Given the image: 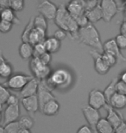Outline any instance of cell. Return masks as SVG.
I'll return each mask as SVG.
<instances>
[{
	"label": "cell",
	"instance_id": "cell-1",
	"mask_svg": "<svg viewBox=\"0 0 126 133\" xmlns=\"http://www.w3.org/2000/svg\"><path fill=\"white\" fill-rule=\"evenodd\" d=\"M54 22L60 30L66 31L72 38L77 40L79 27L74 17L67 10L66 4H61L58 6L57 14Z\"/></svg>",
	"mask_w": 126,
	"mask_h": 133
},
{
	"label": "cell",
	"instance_id": "cell-2",
	"mask_svg": "<svg viewBox=\"0 0 126 133\" xmlns=\"http://www.w3.org/2000/svg\"><path fill=\"white\" fill-rule=\"evenodd\" d=\"M77 40L80 43L94 49L96 51H103V44L101 42L100 32L92 23H89L85 27L79 28Z\"/></svg>",
	"mask_w": 126,
	"mask_h": 133
},
{
	"label": "cell",
	"instance_id": "cell-3",
	"mask_svg": "<svg viewBox=\"0 0 126 133\" xmlns=\"http://www.w3.org/2000/svg\"><path fill=\"white\" fill-rule=\"evenodd\" d=\"M45 82L52 91L55 89L63 90L70 87L73 82V75L68 69L57 68L55 71H52Z\"/></svg>",
	"mask_w": 126,
	"mask_h": 133
},
{
	"label": "cell",
	"instance_id": "cell-4",
	"mask_svg": "<svg viewBox=\"0 0 126 133\" xmlns=\"http://www.w3.org/2000/svg\"><path fill=\"white\" fill-rule=\"evenodd\" d=\"M66 8L69 14L76 21L79 28L85 27L90 23L88 22L87 16H85V1H83V0H73V1L68 2L66 4Z\"/></svg>",
	"mask_w": 126,
	"mask_h": 133
},
{
	"label": "cell",
	"instance_id": "cell-5",
	"mask_svg": "<svg viewBox=\"0 0 126 133\" xmlns=\"http://www.w3.org/2000/svg\"><path fill=\"white\" fill-rule=\"evenodd\" d=\"M29 69H30L34 78L38 81H46L52 73L49 65L44 64L37 57H33L29 61Z\"/></svg>",
	"mask_w": 126,
	"mask_h": 133
},
{
	"label": "cell",
	"instance_id": "cell-6",
	"mask_svg": "<svg viewBox=\"0 0 126 133\" xmlns=\"http://www.w3.org/2000/svg\"><path fill=\"white\" fill-rule=\"evenodd\" d=\"M32 78L33 76L26 75L23 74H15L7 79L5 86L8 89L20 92Z\"/></svg>",
	"mask_w": 126,
	"mask_h": 133
},
{
	"label": "cell",
	"instance_id": "cell-7",
	"mask_svg": "<svg viewBox=\"0 0 126 133\" xmlns=\"http://www.w3.org/2000/svg\"><path fill=\"white\" fill-rule=\"evenodd\" d=\"M100 7L103 15V20L106 23L111 22L119 10L117 2L113 0H102L100 1Z\"/></svg>",
	"mask_w": 126,
	"mask_h": 133
},
{
	"label": "cell",
	"instance_id": "cell-8",
	"mask_svg": "<svg viewBox=\"0 0 126 133\" xmlns=\"http://www.w3.org/2000/svg\"><path fill=\"white\" fill-rule=\"evenodd\" d=\"M58 7L53 2L49 0H42L39 3L37 10L39 14L44 17L47 20H55L57 14Z\"/></svg>",
	"mask_w": 126,
	"mask_h": 133
},
{
	"label": "cell",
	"instance_id": "cell-9",
	"mask_svg": "<svg viewBox=\"0 0 126 133\" xmlns=\"http://www.w3.org/2000/svg\"><path fill=\"white\" fill-rule=\"evenodd\" d=\"M107 103L105 96L104 92L100 89H92L91 90L88 95V105L92 106V108L100 110V109L104 107Z\"/></svg>",
	"mask_w": 126,
	"mask_h": 133
},
{
	"label": "cell",
	"instance_id": "cell-10",
	"mask_svg": "<svg viewBox=\"0 0 126 133\" xmlns=\"http://www.w3.org/2000/svg\"><path fill=\"white\" fill-rule=\"evenodd\" d=\"M37 97H38L39 104H40V111L46 103L52 99H55V95L52 94V90L47 86L45 81H40L38 92H37Z\"/></svg>",
	"mask_w": 126,
	"mask_h": 133
},
{
	"label": "cell",
	"instance_id": "cell-11",
	"mask_svg": "<svg viewBox=\"0 0 126 133\" xmlns=\"http://www.w3.org/2000/svg\"><path fill=\"white\" fill-rule=\"evenodd\" d=\"M82 113L84 115V118H85V120L89 124V126H91L92 128L96 127V124H98V122L100 120L101 116L100 113V111L97 109L92 108L90 105H85L83 106L82 109Z\"/></svg>",
	"mask_w": 126,
	"mask_h": 133
},
{
	"label": "cell",
	"instance_id": "cell-12",
	"mask_svg": "<svg viewBox=\"0 0 126 133\" xmlns=\"http://www.w3.org/2000/svg\"><path fill=\"white\" fill-rule=\"evenodd\" d=\"M103 52L114 55L119 62H126V57L121 53V49L117 46L115 38L109 39L103 44Z\"/></svg>",
	"mask_w": 126,
	"mask_h": 133
},
{
	"label": "cell",
	"instance_id": "cell-13",
	"mask_svg": "<svg viewBox=\"0 0 126 133\" xmlns=\"http://www.w3.org/2000/svg\"><path fill=\"white\" fill-rule=\"evenodd\" d=\"M90 54L93 59V64H94V69L98 74L104 75L106 74L110 70V68L105 64L102 58V54L100 52L96 51V50H91Z\"/></svg>",
	"mask_w": 126,
	"mask_h": 133
},
{
	"label": "cell",
	"instance_id": "cell-14",
	"mask_svg": "<svg viewBox=\"0 0 126 133\" xmlns=\"http://www.w3.org/2000/svg\"><path fill=\"white\" fill-rule=\"evenodd\" d=\"M20 118V106L17 105H6L4 112V124L17 122Z\"/></svg>",
	"mask_w": 126,
	"mask_h": 133
},
{
	"label": "cell",
	"instance_id": "cell-15",
	"mask_svg": "<svg viewBox=\"0 0 126 133\" xmlns=\"http://www.w3.org/2000/svg\"><path fill=\"white\" fill-rule=\"evenodd\" d=\"M104 108H105V110L107 111V115L105 118L108 120L109 123L113 126V128L115 130L117 128H118L122 124L123 122L124 121L123 116L109 105H106L104 106Z\"/></svg>",
	"mask_w": 126,
	"mask_h": 133
},
{
	"label": "cell",
	"instance_id": "cell-16",
	"mask_svg": "<svg viewBox=\"0 0 126 133\" xmlns=\"http://www.w3.org/2000/svg\"><path fill=\"white\" fill-rule=\"evenodd\" d=\"M39 85H40V81L33 77L27 83L26 86L22 89V91H20L19 92L20 98L21 99H23V98L37 95V92H38V89H39Z\"/></svg>",
	"mask_w": 126,
	"mask_h": 133
},
{
	"label": "cell",
	"instance_id": "cell-17",
	"mask_svg": "<svg viewBox=\"0 0 126 133\" xmlns=\"http://www.w3.org/2000/svg\"><path fill=\"white\" fill-rule=\"evenodd\" d=\"M14 73V68L11 63L8 62L3 52L0 50V78L9 79L10 76L13 75Z\"/></svg>",
	"mask_w": 126,
	"mask_h": 133
},
{
	"label": "cell",
	"instance_id": "cell-18",
	"mask_svg": "<svg viewBox=\"0 0 126 133\" xmlns=\"http://www.w3.org/2000/svg\"><path fill=\"white\" fill-rule=\"evenodd\" d=\"M21 103H22L23 108H24L28 112L34 114L40 110V104H39L37 95H34V96L21 99Z\"/></svg>",
	"mask_w": 126,
	"mask_h": 133
},
{
	"label": "cell",
	"instance_id": "cell-19",
	"mask_svg": "<svg viewBox=\"0 0 126 133\" xmlns=\"http://www.w3.org/2000/svg\"><path fill=\"white\" fill-rule=\"evenodd\" d=\"M47 39V31L41 30V29L34 28L32 32L29 36V42L31 45L35 46L36 44L41 43V42H44Z\"/></svg>",
	"mask_w": 126,
	"mask_h": 133
},
{
	"label": "cell",
	"instance_id": "cell-20",
	"mask_svg": "<svg viewBox=\"0 0 126 133\" xmlns=\"http://www.w3.org/2000/svg\"><path fill=\"white\" fill-rule=\"evenodd\" d=\"M61 109V105L56 99H52L44 105L41 111L46 116H55Z\"/></svg>",
	"mask_w": 126,
	"mask_h": 133
},
{
	"label": "cell",
	"instance_id": "cell-21",
	"mask_svg": "<svg viewBox=\"0 0 126 133\" xmlns=\"http://www.w3.org/2000/svg\"><path fill=\"white\" fill-rule=\"evenodd\" d=\"M0 20L10 22L13 24H18L20 23L19 18L16 15V12L13 11L10 8H5L0 10Z\"/></svg>",
	"mask_w": 126,
	"mask_h": 133
},
{
	"label": "cell",
	"instance_id": "cell-22",
	"mask_svg": "<svg viewBox=\"0 0 126 133\" xmlns=\"http://www.w3.org/2000/svg\"><path fill=\"white\" fill-rule=\"evenodd\" d=\"M115 110H121L126 107V96L125 95L120 94L118 92H116L113 96L111 97V100L108 104Z\"/></svg>",
	"mask_w": 126,
	"mask_h": 133
},
{
	"label": "cell",
	"instance_id": "cell-23",
	"mask_svg": "<svg viewBox=\"0 0 126 133\" xmlns=\"http://www.w3.org/2000/svg\"><path fill=\"white\" fill-rule=\"evenodd\" d=\"M20 57L23 60H29L33 58L34 55V46L29 42H22L18 49Z\"/></svg>",
	"mask_w": 126,
	"mask_h": 133
},
{
	"label": "cell",
	"instance_id": "cell-24",
	"mask_svg": "<svg viewBox=\"0 0 126 133\" xmlns=\"http://www.w3.org/2000/svg\"><path fill=\"white\" fill-rule=\"evenodd\" d=\"M85 16H87V18L88 19V22L92 23V24L98 22L101 19H103V15H102V10L100 7V2L98 5H97L95 8H93L92 10H88V11L85 12Z\"/></svg>",
	"mask_w": 126,
	"mask_h": 133
},
{
	"label": "cell",
	"instance_id": "cell-25",
	"mask_svg": "<svg viewBox=\"0 0 126 133\" xmlns=\"http://www.w3.org/2000/svg\"><path fill=\"white\" fill-rule=\"evenodd\" d=\"M46 50L49 54H54V53H57L61 48V42L58 41L54 36L48 37L46 41L44 42Z\"/></svg>",
	"mask_w": 126,
	"mask_h": 133
},
{
	"label": "cell",
	"instance_id": "cell-26",
	"mask_svg": "<svg viewBox=\"0 0 126 133\" xmlns=\"http://www.w3.org/2000/svg\"><path fill=\"white\" fill-rule=\"evenodd\" d=\"M98 133H115V129L106 118H100L95 127Z\"/></svg>",
	"mask_w": 126,
	"mask_h": 133
},
{
	"label": "cell",
	"instance_id": "cell-27",
	"mask_svg": "<svg viewBox=\"0 0 126 133\" xmlns=\"http://www.w3.org/2000/svg\"><path fill=\"white\" fill-rule=\"evenodd\" d=\"M117 81H118V79L117 78L112 79L111 81L108 84V86L104 88V92H103L108 104L110 102V100H111V97L117 92Z\"/></svg>",
	"mask_w": 126,
	"mask_h": 133
},
{
	"label": "cell",
	"instance_id": "cell-28",
	"mask_svg": "<svg viewBox=\"0 0 126 133\" xmlns=\"http://www.w3.org/2000/svg\"><path fill=\"white\" fill-rule=\"evenodd\" d=\"M34 17H32L29 18L28 23L26 24L24 30H23L22 36H21V40L23 42H29V36L32 32V30H34Z\"/></svg>",
	"mask_w": 126,
	"mask_h": 133
},
{
	"label": "cell",
	"instance_id": "cell-29",
	"mask_svg": "<svg viewBox=\"0 0 126 133\" xmlns=\"http://www.w3.org/2000/svg\"><path fill=\"white\" fill-rule=\"evenodd\" d=\"M18 124L21 128L23 129H28L30 130L32 127L34 126V119L31 118L30 116H22L20 117V118L18 119Z\"/></svg>",
	"mask_w": 126,
	"mask_h": 133
},
{
	"label": "cell",
	"instance_id": "cell-30",
	"mask_svg": "<svg viewBox=\"0 0 126 133\" xmlns=\"http://www.w3.org/2000/svg\"><path fill=\"white\" fill-rule=\"evenodd\" d=\"M34 27L48 31V20L42 15L38 14L34 17Z\"/></svg>",
	"mask_w": 126,
	"mask_h": 133
},
{
	"label": "cell",
	"instance_id": "cell-31",
	"mask_svg": "<svg viewBox=\"0 0 126 133\" xmlns=\"http://www.w3.org/2000/svg\"><path fill=\"white\" fill-rule=\"evenodd\" d=\"M102 58H103L104 62H105V64L108 66L110 68L116 65V63L117 62V59L114 55L108 54V53H105V52L102 53Z\"/></svg>",
	"mask_w": 126,
	"mask_h": 133
},
{
	"label": "cell",
	"instance_id": "cell-32",
	"mask_svg": "<svg viewBox=\"0 0 126 133\" xmlns=\"http://www.w3.org/2000/svg\"><path fill=\"white\" fill-rule=\"evenodd\" d=\"M9 8L15 12L21 11L24 8V1L23 0H10Z\"/></svg>",
	"mask_w": 126,
	"mask_h": 133
},
{
	"label": "cell",
	"instance_id": "cell-33",
	"mask_svg": "<svg viewBox=\"0 0 126 133\" xmlns=\"http://www.w3.org/2000/svg\"><path fill=\"white\" fill-rule=\"evenodd\" d=\"M4 133H19L21 127L18 124V122L8 124L4 125Z\"/></svg>",
	"mask_w": 126,
	"mask_h": 133
},
{
	"label": "cell",
	"instance_id": "cell-34",
	"mask_svg": "<svg viewBox=\"0 0 126 133\" xmlns=\"http://www.w3.org/2000/svg\"><path fill=\"white\" fill-rule=\"evenodd\" d=\"M47 52L46 50V47H45L44 42H41V43L36 44L34 46V55L33 57H40L41 55Z\"/></svg>",
	"mask_w": 126,
	"mask_h": 133
},
{
	"label": "cell",
	"instance_id": "cell-35",
	"mask_svg": "<svg viewBox=\"0 0 126 133\" xmlns=\"http://www.w3.org/2000/svg\"><path fill=\"white\" fill-rule=\"evenodd\" d=\"M10 95V92H9L7 87L0 84V102L2 104H5Z\"/></svg>",
	"mask_w": 126,
	"mask_h": 133
},
{
	"label": "cell",
	"instance_id": "cell-36",
	"mask_svg": "<svg viewBox=\"0 0 126 133\" xmlns=\"http://www.w3.org/2000/svg\"><path fill=\"white\" fill-rule=\"evenodd\" d=\"M13 23L10 22H6V21L0 20V33L6 34L9 33L13 28Z\"/></svg>",
	"mask_w": 126,
	"mask_h": 133
},
{
	"label": "cell",
	"instance_id": "cell-37",
	"mask_svg": "<svg viewBox=\"0 0 126 133\" xmlns=\"http://www.w3.org/2000/svg\"><path fill=\"white\" fill-rule=\"evenodd\" d=\"M115 41H116L117 46L120 49H126V36L122 34L117 35L115 38Z\"/></svg>",
	"mask_w": 126,
	"mask_h": 133
},
{
	"label": "cell",
	"instance_id": "cell-38",
	"mask_svg": "<svg viewBox=\"0 0 126 133\" xmlns=\"http://www.w3.org/2000/svg\"><path fill=\"white\" fill-rule=\"evenodd\" d=\"M19 102H20V99L17 95L10 94L5 104H6V105H19Z\"/></svg>",
	"mask_w": 126,
	"mask_h": 133
},
{
	"label": "cell",
	"instance_id": "cell-39",
	"mask_svg": "<svg viewBox=\"0 0 126 133\" xmlns=\"http://www.w3.org/2000/svg\"><path fill=\"white\" fill-rule=\"evenodd\" d=\"M67 36H68V33H67L66 31H64V30H60V29H59V30L55 31V33H54L53 36L55 37V39H57L58 41L61 42V41H63V40L66 38Z\"/></svg>",
	"mask_w": 126,
	"mask_h": 133
},
{
	"label": "cell",
	"instance_id": "cell-40",
	"mask_svg": "<svg viewBox=\"0 0 126 133\" xmlns=\"http://www.w3.org/2000/svg\"><path fill=\"white\" fill-rule=\"evenodd\" d=\"M117 92L126 96V83L119 81V79L117 83Z\"/></svg>",
	"mask_w": 126,
	"mask_h": 133
},
{
	"label": "cell",
	"instance_id": "cell-41",
	"mask_svg": "<svg viewBox=\"0 0 126 133\" xmlns=\"http://www.w3.org/2000/svg\"><path fill=\"white\" fill-rule=\"evenodd\" d=\"M100 2L97 1V0H92V1H85V12L88 11V10H92L93 8H95L97 5H98Z\"/></svg>",
	"mask_w": 126,
	"mask_h": 133
},
{
	"label": "cell",
	"instance_id": "cell-42",
	"mask_svg": "<svg viewBox=\"0 0 126 133\" xmlns=\"http://www.w3.org/2000/svg\"><path fill=\"white\" fill-rule=\"evenodd\" d=\"M40 60H41L42 62H43L44 64L46 65H49V63L51 62V60H52V55L49 53L46 52L45 54H43L42 55H41L40 57H38Z\"/></svg>",
	"mask_w": 126,
	"mask_h": 133
},
{
	"label": "cell",
	"instance_id": "cell-43",
	"mask_svg": "<svg viewBox=\"0 0 126 133\" xmlns=\"http://www.w3.org/2000/svg\"><path fill=\"white\" fill-rule=\"evenodd\" d=\"M77 133H93V129L89 125H82L78 129Z\"/></svg>",
	"mask_w": 126,
	"mask_h": 133
},
{
	"label": "cell",
	"instance_id": "cell-44",
	"mask_svg": "<svg viewBox=\"0 0 126 133\" xmlns=\"http://www.w3.org/2000/svg\"><path fill=\"white\" fill-rule=\"evenodd\" d=\"M115 133H126V125L124 124V121L123 122L122 124L118 128H117L115 130Z\"/></svg>",
	"mask_w": 126,
	"mask_h": 133
},
{
	"label": "cell",
	"instance_id": "cell-45",
	"mask_svg": "<svg viewBox=\"0 0 126 133\" xmlns=\"http://www.w3.org/2000/svg\"><path fill=\"white\" fill-rule=\"evenodd\" d=\"M120 34L126 36V20L123 21L120 25Z\"/></svg>",
	"mask_w": 126,
	"mask_h": 133
},
{
	"label": "cell",
	"instance_id": "cell-46",
	"mask_svg": "<svg viewBox=\"0 0 126 133\" xmlns=\"http://www.w3.org/2000/svg\"><path fill=\"white\" fill-rule=\"evenodd\" d=\"M119 81H121L123 82L126 83V70L123 71L119 75Z\"/></svg>",
	"mask_w": 126,
	"mask_h": 133
},
{
	"label": "cell",
	"instance_id": "cell-47",
	"mask_svg": "<svg viewBox=\"0 0 126 133\" xmlns=\"http://www.w3.org/2000/svg\"><path fill=\"white\" fill-rule=\"evenodd\" d=\"M19 133H31L30 130H28V129H23L21 128L20 130V132Z\"/></svg>",
	"mask_w": 126,
	"mask_h": 133
},
{
	"label": "cell",
	"instance_id": "cell-48",
	"mask_svg": "<svg viewBox=\"0 0 126 133\" xmlns=\"http://www.w3.org/2000/svg\"><path fill=\"white\" fill-rule=\"evenodd\" d=\"M3 109H4V104H2L1 102H0V112H2Z\"/></svg>",
	"mask_w": 126,
	"mask_h": 133
},
{
	"label": "cell",
	"instance_id": "cell-49",
	"mask_svg": "<svg viewBox=\"0 0 126 133\" xmlns=\"http://www.w3.org/2000/svg\"><path fill=\"white\" fill-rule=\"evenodd\" d=\"M0 133H4V128L0 125Z\"/></svg>",
	"mask_w": 126,
	"mask_h": 133
},
{
	"label": "cell",
	"instance_id": "cell-50",
	"mask_svg": "<svg viewBox=\"0 0 126 133\" xmlns=\"http://www.w3.org/2000/svg\"><path fill=\"white\" fill-rule=\"evenodd\" d=\"M2 118H3V116H2V112H0V122H1V120H2Z\"/></svg>",
	"mask_w": 126,
	"mask_h": 133
},
{
	"label": "cell",
	"instance_id": "cell-51",
	"mask_svg": "<svg viewBox=\"0 0 126 133\" xmlns=\"http://www.w3.org/2000/svg\"><path fill=\"white\" fill-rule=\"evenodd\" d=\"M124 13H125V15H126V4H125V6H124Z\"/></svg>",
	"mask_w": 126,
	"mask_h": 133
},
{
	"label": "cell",
	"instance_id": "cell-52",
	"mask_svg": "<svg viewBox=\"0 0 126 133\" xmlns=\"http://www.w3.org/2000/svg\"><path fill=\"white\" fill-rule=\"evenodd\" d=\"M124 124H125V125H126V121H124Z\"/></svg>",
	"mask_w": 126,
	"mask_h": 133
},
{
	"label": "cell",
	"instance_id": "cell-53",
	"mask_svg": "<svg viewBox=\"0 0 126 133\" xmlns=\"http://www.w3.org/2000/svg\"></svg>",
	"mask_w": 126,
	"mask_h": 133
}]
</instances>
